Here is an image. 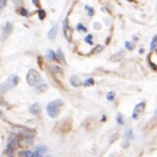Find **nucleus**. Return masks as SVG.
I'll use <instances>...</instances> for the list:
<instances>
[{
	"mask_svg": "<svg viewBox=\"0 0 157 157\" xmlns=\"http://www.w3.org/2000/svg\"><path fill=\"white\" fill-rule=\"evenodd\" d=\"M63 105V100L62 99H55L52 101H50L46 106V113L51 118L58 117L59 113H60V108Z\"/></svg>",
	"mask_w": 157,
	"mask_h": 157,
	"instance_id": "1",
	"label": "nucleus"
},
{
	"mask_svg": "<svg viewBox=\"0 0 157 157\" xmlns=\"http://www.w3.org/2000/svg\"><path fill=\"white\" fill-rule=\"evenodd\" d=\"M20 144V138L17 134H11L10 137L7 138V141H6V149L4 151V154L6 156H12V154L15 152L16 147L18 146Z\"/></svg>",
	"mask_w": 157,
	"mask_h": 157,
	"instance_id": "2",
	"label": "nucleus"
},
{
	"mask_svg": "<svg viewBox=\"0 0 157 157\" xmlns=\"http://www.w3.org/2000/svg\"><path fill=\"white\" fill-rule=\"evenodd\" d=\"M25 80L28 82V85L33 86V87H38L39 85L42 83V78L40 75V73L35 69H30L28 70L27 73V76H25Z\"/></svg>",
	"mask_w": 157,
	"mask_h": 157,
	"instance_id": "3",
	"label": "nucleus"
},
{
	"mask_svg": "<svg viewBox=\"0 0 157 157\" xmlns=\"http://www.w3.org/2000/svg\"><path fill=\"white\" fill-rule=\"evenodd\" d=\"M18 81H20L18 75H11L10 78L6 80V82H4L1 85V93H4L5 91H9V90L16 87L18 85Z\"/></svg>",
	"mask_w": 157,
	"mask_h": 157,
	"instance_id": "4",
	"label": "nucleus"
},
{
	"mask_svg": "<svg viewBox=\"0 0 157 157\" xmlns=\"http://www.w3.org/2000/svg\"><path fill=\"white\" fill-rule=\"evenodd\" d=\"M15 134H17L21 138H33L34 137V131H32L29 128H24V127H16Z\"/></svg>",
	"mask_w": 157,
	"mask_h": 157,
	"instance_id": "5",
	"label": "nucleus"
},
{
	"mask_svg": "<svg viewBox=\"0 0 157 157\" xmlns=\"http://www.w3.org/2000/svg\"><path fill=\"white\" fill-rule=\"evenodd\" d=\"M144 109H145V101L138 103L137 105L134 106V109H133V113H132V118H133V120H138V118H139V116L143 114Z\"/></svg>",
	"mask_w": 157,
	"mask_h": 157,
	"instance_id": "6",
	"label": "nucleus"
},
{
	"mask_svg": "<svg viewBox=\"0 0 157 157\" xmlns=\"http://www.w3.org/2000/svg\"><path fill=\"white\" fill-rule=\"evenodd\" d=\"M63 33H64V36L68 41H71V28L69 27V22H68V18H64L63 21Z\"/></svg>",
	"mask_w": 157,
	"mask_h": 157,
	"instance_id": "7",
	"label": "nucleus"
},
{
	"mask_svg": "<svg viewBox=\"0 0 157 157\" xmlns=\"http://www.w3.org/2000/svg\"><path fill=\"white\" fill-rule=\"evenodd\" d=\"M12 32V23L11 22H6V24L4 25L2 29V40H5V38H7Z\"/></svg>",
	"mask_w": 157,
	"mask_h": 157,
	"instance_id": "8",
	"label": "nucleus"
},
{
	"mask_svg": "<svg viewBox=\"0 0 157 157\" xmlns=\"http://www.w3.org/2000/svg\"><path fill=\"white\" fill-rule=\"evenodd\" d=\"M29 113H30L32 115H34V116L40 115V113H41V106H40L39 103H34V104H32L30 108H29Z\"/></svg>",
	"mask_w": 157,
	"mask_h": 157,
	"instance_id": "9",
	"label": "nucleus"
},
{
	"mask_svg": "<svg viewBox=\"0 0 157 157\" xmlns=\"http://www.w3.org/2000/svg\"><path fill=\"white\" fill-rule=\"evenodd\" d=\"M57 30H58V25L56 24V25H53L52 28H51V30L48 32V39L50 40H53L56 36H57Z\"/></svg>",
	"mask_w": 157,
	"mask_h": 157,
	"instance_id": "10",
	"label": "nucleus"
},
{
	"mask_svg": "<svg viewBox=\"0 0 157 157\" xmlns=\"http://www.w3.org/2000/svg\"><path fill=\"white\" fill-rule=\"evenodd\" d=\"M46 57L50 59L51 62H57V60H58V56H57V55L55 53V51H52V50H48V51H47Z\"/></svg>",
	"mask_w": 157,
	"mask_h": 157,
	"instance_id": "11",
	"label": "nucleus"
},
{
	"mask_svg": "<svg viewBox=\"0 0 157 157\" xmlns=\"http://www.w3.org/2000/svg\"><path fill=\"white\" fill-rule=\"evenodd\" d=\"M70 83H71L74 87H78V86H81V85H82V82L80 81V78H78V76H75V75L70 78Z\"/></svg>",
	"mask_w": 157,
	"mask_h": 157,
	"instance_id": "12",
	"label": "nucleus"
},
{
	"mask_svg": "<svg viewBox=\"0 0 157 157\" xmlns=\"http://www.w3.org/2000/svg\"><path fill=\"white\" fill-rule=\"evenodd\" d=\"M18 155H20V157H34V152L30 150H23Z\"/></svg>",
	"mask_w": 157,
	"mask_h": 157,
	"instance_id": "13",
	"label": "nucleus"
},
{
	"mask_svg": "<svg viewBox=\"0 0 157 157\" xmlns=\"http://www.w3.org/2000/svg\"><path fill=\"white\" fill-rule=\"evenodd\" d=\"M124 136H126V139H127V141H131V140L133 139V132H132V129H131V128L126 129V132H124Z\"/></svg>",
	"mask_w": 157,
	"mask_h": 157,
	"instance_id": "14",
	"label": "nucleus"
},
{
	"mask_svg": "<svg viewBox=\"0 0 157 157\" xmlns=\"http://www.w3.org/2000/svg\"><path fill=\"white\" fill-rule=\"evenodd\" d=\"M116 122H117L118 126H122V124L124 123V120H123V116H122V114H120V113H118L117 115H116Z\"/></svg>",
	"mask_w": 157,
	"mask_h": 157,
	"instance_id": "15",
	"label": "nucleus"
},
{
	"mask_svg": "<svg viewBox=\"0 0 157 157\" xmlns=\"http://www.w3.org/2000/svg\"><path fill=\"white\" fill-rule=\"evenodd\" d=\"M94 85V80L92 78H88L85 80V82H83V86H86V87H88V86H93Z\"/></svg>",
	"mask_w": 157,
	"mask_h": 157,
	"instance_id": "16",
	"label": "nucleus"
},
{
	"mask_svg": "<svg viewBox=\"0 0 157 157\" xmlns=\"http://www.w3.org/2000/svg\"><path fill=\"white\" fill-rule=\"evenodd\" d=\"M46 88H47V85H46V83H41V85H39V86L36 87V92H38V93H41V92L46 91Z\"/></svg>",
	"mask_w": 157,
	"mask_h": 157,
	"instance_id": "17",
	"label": "nucleus"
},
{
	"mask_svg": "<svg viewBox=\"0 0 157 157\" xmlns=\"http://www.w3.org/2000/svg\"><path fill=\"white\" fill-rule=\"evenodd\" d=\"M156 47H157V35H155L152 41H151V44H150V50H155Z\"/></svg>",
	"mask_w": 157,
	"mask_h": 157,
	"instance_id": "18",
	"label": "nucleus"
},
{
	"mask_svg": "<svg viewBox=\"0 0 157 157\" xmlns=\"http://www.w3.org/2000/svg\"><path fill=\"white\" fill-rule=\"evenodd\" d=\"M36 152H40V154H44L45 155V152L47 151V147L46 146H42V145H40V146H38L36 147V150H35Z\"/></svg>",
	"mask_w": 157,
	"mask_h": 157,
	"instance_id": "19",
	"label": "nucleus"
},
{
	"mask_svg": "<svg viewBox=\"0 0 157 157\" xmlns=\"http://www.w3.org/2000/svg\"><path fill=\"white\" fill-rule=\"evenodd\" d=\"M38 16H39V20H45V17H46V12L44 11V10H39L38 11Z\"/></svg>",
	"mask_w": 157,
	"mask_h": 157,
	"instance_id": "20",
	"label": "nucleus"
},
{
	"mask_svg": "<svg viewBox=\"0 0 157 157\" xmlns=\"http://www.w3.org/2000/svg\"><path fill=\"white\" fill-rule=\"evenodd\" d=\"M57 56H58V60L59 62H62V63H64L65 62V59H64V56H63V53H62V51L58 50L57 51Z\"/></svg>",
	"mask_w": 157,
	"mask_h": 157,
	"instance_id": "21",
	"label": "nucleus"
},
{
	"mask_svg": "<svg viewBox=\"0 0 157 157\" xmlns=\"http://www.w3.org/2000/svg\"><path fill=\"white\" fill-rule=\"evenodd\" d=\"M114 98H115V93H114L113 91H110V92L106 94V99H108L109 101H111V100H114Z\"/></svg>",
	"mask_w": 157,
	"mask_h": 157,
	"instance_id": "22",
	"label": "nucleus"
},
{
	"mask_svg": "<svg viewBox=\"0 0 157 157\" xmlns=\"http://www.w3.org/2000/svg\"><path fill=\"white\" fill-rule=\"evenodd\" d=\"M76 29H78V32H83V33H86L87 32V29H86V27L85 25H82L81 23H78V27H76Z\"/></svg>",
	"mask_w": 157,
	"mask_h": 157,
	"instance_id": "23",
	"label": "nucleus"
},
{
	"mask_svg": "<svg viewBox=\"0 0 157 157\" xmlns=\"http://www.w3.org/2000/svg\"><path fill=\"white\" fill-rule=\"evenodd\" d=\"M126 48H127L128 51H132V50L134 48V44H131L129 41H126Z\"/></svg>",
	"mask_w": 157,
	"mask_h": 157,
	"instance_id": "24",
	"label": "nucleus"
},
{
	"mask_svg": "<svg viewBox=\"0 0 157 157\" xmlns=\"http://www.w3.org/2000/svg\"><path fill=\"white\" fill-rule=\"evenodd\" d=\"M92 39H93V36H92L91 34H88V35L86 36L85 41H86V44H88V45H92V44H93V42H92Z\"/></svg>",
	"mask_w": 157,
	"mask_h": 157,
	"instance_id": "25",
	"label": "nucleus"
},
{
	"mask_svg": "<svg viewBox=\"0 0 157 157\" xmlns=\"http://www.w3.org/2000/svg\"><path fill=\"white\" fill-rule=\"evenodd\" d=\"M85 9L88 11V16H93V15H94V10H93L92 7H90V6H86Z\"/></svg>",
	"mask_w": 157,
	"mask_h": 157,
	"instance_id": "26",
	"label": "nucleus"
},
{
	"mask_svg": "<svg viewBox=\"0 0 157 157\" xmlns=\"http://www.w3.org/2000/svg\"><path fill=\"white\" fill-rule=\"evenodd\" d=\"M20 15H22V16H28V11L25 9H20Z\"/></svg>",
	"mask_w": 157,
	"mask_h": 157,
	"instance_id": "27",
	"label": "nucleus"
},
{
	"mask_svg": "<svg viewBox=\"0 0 157 157\" xmlns=\"http://www.w3.org/2000/svg\"><path fill=\"white\" fill-rule=\"evenodd\" d=\"M33 1V4L36 6V7H40V0H32Z\"/></svg>",
	"mask_w": 157,
	"mask_h": 157,
	"instance_id": "28",
	"label": "nucleus"
},
{
	"mask_svg": "<svg viewBox=\"0 0 157 157\" xmlns=\"http://www.w3.org/2000/svg\"><path fill=\"white\" fill-rule=\"evenodd\" d=\"M34 157H45V155L44 154H40V152H34Z\"/></svg>",
	"mask_w": 157,
	"mask_h": 157,
	"instance_id": "29",
	"label": "nucleus"
},
{
	"mask_svg": "<svg viewBox=\"0 0 157 157\" xmlns=\"http://www.w3.org/2000/svg\"><path fill=\"white\" fill-rule=\"evenodd\" d=\"M116 137H117V134H114V137H111V139H110V143H114L116 140Z\"/></svg>",
	"mask_w": 157,
	"mask_h": 157,
	"instance_id": "30",
	"label": "nucleus"
},
{
	"mask_svg": "<svg viewBox=\"0 0 157 157\" xmlns=\"http://www.w3.org/2000/svg\"><path fill=\"white\" fill-rule=\"evenodd\" d=\"M6 2H7V0H1V10L4 9V6H5Z\"/></svg>",
	"mask_w": 157,
	"mask_h": 157,
	"instance_id": "31",
	"label": "nucleus"
},
{
	"mask_svg": "<svg viewBox=\"0 0 157 157\" xmlns=\"http://www.w3.org/2000/svg\"><path fill=\"white\" fill-rule=\"evenodd\" d=\"M108 157H120L118 156V154H116V152H114V154H110Z\"/></svg>",
	"mask_w": 157,
	"mask_h": 157,
	"instance_id": "32",
	"label": "nucleus"
},
{
	"mask_svg": "<svg viewBox=\"0 0 157 157\" xmlns=\"http://www.w3.org/2000/svg\"><path fill=\"white\" fill-rule=\"evenodd\" d=\"M12 1H13L15 4H17V5H20L21 2H22V0H12Z\"/></svg>",
	"mask_w": 157,
	"mask_h": 157,
	"instance_id": "33",
	"label": "nucleus"
},
{
	"mask_svg": "<svg viewBox=\"0 0 157 157\" xmlns=\"http://www.w3.org/2000/svg\"><path fill=\"white\" fill-rule=\"evenodd\" d=\"M101 48H103L101 46H97V47H96V52H99V51H100Z\"/></svg>",
	"mask_w": 157,
	"mask_h": 157,
	"instance_id": "34",
	"label": "nucleus"
},
{
	"mask_svg": "<svg viewBox=\"0 0 157 157\" xmlns=\"http://www.w3.org/2000/svg\"><path fill=\"white\" fill-rule=\"evenodd\" d=\"M94 28H96V29H99V28H100V24H99V23H96V24H94Z\"/></svg>",
	"mask_w": 157,
	"mask_h": 157,
	"instance_id": "35",
	"label": "nucleus"
},
{
	"mask_svg": "<svg viewBox=\"0 0 157 157\" xmlns=\"http://www.w3.org/2000/svg\"><path fill=\"white\" fill-rule=\"evenodd\" d=\"M129 2H136V0H128Z\"/></svg>",
	"mask_w": 157,
	"mask_h": 157,
	"instance_id": "36",
	"label": "nucleus"
},
{
	"mask_svg": "<svg viewBox=\"0 0 157 157\" xmlns=\"http://www.w3.org/2000/svg\"><path fill=\"white\" fill-rule=\"evenodd\" d=\"M156 115H157V110H156Z\"/></svg>",
	"mask_w": 157,
	"mask_h": 157,
	"instance_id": "37",
	"label": "nucleus"
}]
</instances>
